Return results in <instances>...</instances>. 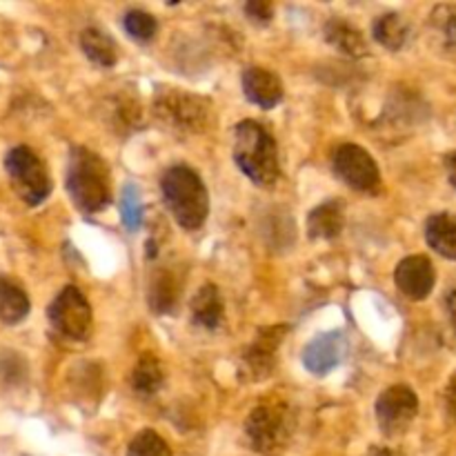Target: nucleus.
<instances>
[{
	"label": "nucleus",
	"mask_w": 456,
	"mask_h": 456,
	"mask_svg": "<svg viewBox=\"0 0 456 456\" xmlns=\"http://www.w3.org/2000/svg\"><path fill=\"white\" fill-rule=\"evenodd\" d=\"M67 191L83 214H96L111 200L110 167L87 147H74L67 160Z\"/></svg>",
	"instance_id": "1"
},
{
	"label": "nucleus",
	"mask_w": 456,
	"mask_h": 456,
	"mask_svg": "<svg viewBox=\"0 0 456 456\" xmlns=\"http://www.w3.org/2000/svg\"><path fill=\"white\" fill-rule=\"evenodd\" d=\"M234 160L254 185L270 187L279 181V150L272 134L256 120H243L234 132Z\"/></svg>",
	"instance_id": "2"
},
{
	"label": "nucleus",
	"mask_w": 456,
	"mask_h": 456,
	"mask_svg": "<svg viewBox=\"0 0 456 456\" xmlns=\"http://www.w3.org/2000/svg\"><path fill=\"white\" fill-rule=\"evenodd\" d=\"M163 199L169 214L183 230H199L209 214V196L203 178L185 165H174L163 174Z\"/></svg>",
	"instance_id": "3"
},
{
	"label": "nucleus",
	"mask_w": 456,
	"mask_h": 456,
	"mask_svg": "<svg viewBox=\"0 0 456 456\" xmlns=\"http://www.w3.org/2000/svg\"><path fill=\"white\" fill-rule=\"evenodd\" d=\"M292 412L281 401H265L256 405L245 419V439L249 448L261 456H279L289 445L294 430Z\"/></svg>",
	"instance_id": "4"
},
{
	"label": "nucleus",
	"mask_w": 456,
	"mask_h": 456,
	"mask_svg": "<svg viewBox=\"0 0 456 456\" xmlns=\"http://www.w3.org/2000/svg\"><path fill=\"white\" fill-rule=\"evenodd\" d=\"M154 114L176 134H200L212 125V102L196 94L163 89L154 101Z\"/></svg>",
	"instance_id": "5"
},
{
	"label": "nucleus",
	"mask_w": 456,
	"mask_h": 456,
	"mask_svg": "<svg viewBox=\"0 0 456 456\" xmlns=\"http://www.w3.org/2000/svg\"><path fill=\"white\" fill-rule=\"evenodd\" d=\"M4 169H7L16 194L31 208L43 203L52 191V178H49L47 167L29 147L20 145L9 150L4 156Z\"/></svg>",
	"instance_id": "6"
},
{
	"label": "nucleus",
	"mask_w": 456,
	"mask_h": 456,
	"mask_svg": "<svg viewBox=\"0 0 456 456\" xmlns=\"http://www.w3.org/2000/svg\"><path fill=\"white\" fill-rule=\"evenodd\" d=\"M52 328L69 341H87L92 334V307L78 288L67 285L47 310Z\"/></svg>",
	"instance_id": "7"
},
{
	"label": "nucleus",
	"mask_w": 456,
	"mask_h": 456,
	"mask_svg": "<svg viewBox=\"0 0 456 456\" xmlns=\"http://www.w3.org/2000/svg\"><path fill=\"white\" fill-rule=\"evenodd\" d=\"M332 167L334 174L356 191H370L372 194L381 185V172H379L374 159L370 156V151L354 145V142H346V145L337 147L332 156Z\"/></svg>",
	"instance_id": "8"
},
{
	"label": "nucleus",
	"mask_w": 456,
	"mask_h": 456,
	"mask_svg": "<svg viewBox=\"0 0 456 456\" xmlns=\"http://www.w3.org/2000/svg\"><path fill=\"white\" fill-rule=\"evenodd\" d=\"M419 414V399L412 387L392 386L379 396L377 421L386 436H401L408 432Z\"/></svg>",
	"instance_id": "9"
},
{
	"label": "nucleus",
	"mask_w": 456,
	"mask_h": 456,
	"mask_svg": "<svg viewBox=\"0 0 456 456\" xmlns=\"http://www.w3.org/2000/svg\"><path fill=\"white\" fill-rule=\"evenodd\" d=\"M285 334H288V325H274V328H265L256 334L248 350L240 356V374L248 381H263L272 374L276 368V354L279 347L283 346Z\"/></svg>",
	"instance_id": "10"
},
{
	"label": "nucleus",
	"mask_w": 456,
	"mask_h": 456,
	"mask_svg": "<svg viewBox=\"0 0 456 456\" xmlns=\"http://www.w3.org/2000/svg\"><path fill=\"white\" fill-rule=\"evenodd\" d=\"M436 272L435 265L428 256H408L396 265L395 272V283L401 292L405 294L412 301H423V298L430 297V292L435 289Z\"/></svg>",
	"instance_id": "11"
},
{
	"label": "nucleus",
	"mask_w": 456,
	"mask_h": 456,
	"mask_svg": "<svg viewBox=\"0 0 456 456\" xmlns=\"http://www.w3.org/2000/svg\"><path fill=\"white\" fill-rule=\"evenodd\" d=\"M347 341L343 337V332H325L319 334L316 338H312L310 343L303 350V365L310 370L314 377H325V374L332 372L334 368H338L346 356Z\"/></svg>",
	"instance_id": "12"
},
{
	"label": "nucleus",
	"mask_w": 456,
	"mask_h": 456,
	"mask_svg": "<svg viewBox=\"0 0 456 456\" xmlns=\"http://www.w3.org/2000/svg\"><path fill=\"white\" fill-rule=\"evenodd\" d=\"M243 94L248 96L249 102L263 107V110H272L283 98V83L276 74L263 67H248L243 71Z\"/></svg>",
	"instance_id": "13"
},
{
	"label": "nucleus",
	"mask_w": 456,
	"mask_h": 456,
	"mask_svg": "<svg viewBox=\"0 0 456 456\" xmlns=\"http://www.w3.org/2000/svg\"><path fill=\"white\" fill-rule=\"evenodd\" d=\"M181 297V279L169 267H160L151 274L150 288H147V301L151 312L156 314H169L176 307Z\"/></svg>",
	"instance_id": "14"
},
{
	"label": "nucleus",
	"mask_w": 456,
	"mask_h": 456,
	"mask_svg": "<svg viewBox=\"0 0 456 456\" xmlns=\"http://www.w3.org/2000/svg\"><path fill=\"white\" fill-rule=\"evenodd\" d=\"M346 225V214H343V205L338 200H328L314 208L307 216V232L310 239L330 240L337 239Z\"/></svg>",
	"instance_id": "15"
},
{
	"label": "nucleus",
	"mask_w": 456,
	"mask_h": 456,
	"mask_svg": "<svg viewBox=\"0 0 456 456\" xmlns=\"http://www.w3.org/2000/svg\"><path fill=\"white\" fill-rule=\"evenodd\" d=\"M426 240L436 254L456 261V214H432L426 223Z\"/></svg>",
	"instance_id": "16"
},
{
	"label": "nucleus",
	"mask_w": 456,
	"mask_h": 456,
	"mask_svg": "<svg viewBox=\"0 0 456 456\" xmlns=\"http://www.w3.org/2000/svg\"><path fill=\"white\" fill-rule=\"evenodd\" d=\"M325 40L332 47H337L338 52L352 58H363L370 52L365 36L343 18H332V20L325 22Z\"/></svg>",
	"instance_id": "17"
},
{
	"label": "nucleus",
	"mask_w": 456,
	"mask_h": 456,
	"mask_svg": "<svg viewBox=\"0 0 456 456\" xmlns=\"http://www.w3.org/2000/svg\"><path fill=\"white\" fill-rule=\"evenodd\" d=\"M191 321L203 330H216L223 321V301L214 283H205L191 298Z\"/></svg>",
	"instance_id": "18"
},
{
	"label": "nucleus",
	"mask_w": 456,
	"mask_h": 456,
	"mask_svg": "<svg viewBox=\"0 0 456 456\" xmlns=\"http://www.w3.org/2000/svg\"><path fill=\"white\" fill-rule=\"evenodd\" d=\"M372 36L379 45L390 52H399L410 40V25L401 13H383L374 20Z\"/></svg>",
	"instance_id": "19"
},
{
	"label": "nucleus",
	"mask_w": 456,
	"mask_h": 456,
	"mask_svg": "<svg viewBox=\"0 0 456 456\" xmlns=\"http://www.w3.org/2000/svg\"><path fill=\"white\" fill-rule=\"evenodd\" d=\"M165 383V374H163V365L160 361L156 359L154 354H142L141 359L136 361L132 372V387L136 395L141 396H154L159 395L160 387Z\"/></svg>",
	"instance_id": "20"
},
{
	"label": "nucleus",
	"mask_w": 456,
	"mask_h": 456,
	"mask_svg": "<svg viewBox=\"0 0 456 456\" xmlns=\"http://www.w3.org/2000/svg\"><path fill=\"white\" fill-rule=\"evenodd\" d=\"M29 314V297L20 285L9 279H0V321L4 325L20 323Z\"/></svg>",
	"instance_id": "21"
},
{
	"label": "nucleus",
	"mask_w": 456,
	"mask_h": 456,
	"mask_svg": "<svg viewBox=\"0 0 456 456\" xmlns=\"http://www.w3.org/2000/svg\"><path fill=\"white\" fill-rule=\"evenodd\" d=\"M80 47H83L85 56L92 62L101 67H111L118 61V49H116V43L101 29H85L80 34Z\"/></svg>",
	"instance_id": "22"
},
{
	"label": "nucleus",
	"mask_w": 456,
	"mask_h": 456,
	"mask_svg": "<svg viewBox=\"0 0 456 456\" xmlns=\"http://www.w3.org/2000/svg\"><path fill=\"white\" fill-rule=\"evenodd\" d=\"M120 218L129 232H136L142 223L141 190L134 183H127L120 191Z\"/></svg>",
	"instance_id": "23"
},
{
	"label": "nucleus",
	"mask_w": 456,
	"mask_h": 456,
	"mask_svg": "<svg viewBox=\"0 0 456 456\" xmlns=\"http://www.w3.org/2000/svg\"><path fill=\"white\" fill-rule=\"evenodd\" d=\"M123 27L134 40H138V43H150L156 36V29H159L156 18L151 16V13L142 12V9H132V12L125 13Z\"/></svg>",
	"instance_id": "24"
},
{
	"label": "nucleus",
	"mask_w": 456,
	"mask_h": 456,
	"mask_svg": "<svg viewBox=\"0 0 456 456\" xmlns=\"http://www.w3.org/2000/svg\"><path fill=\"white\" fill-rule=\"evenodd\" d=\"M127 456H172V450L167 441L154 430H142L129 444Z\"/></svg>",
	"instance_id": "25"
},
{
	"label": "nucleus",
	"mask_w": 456,
	"mask_h": 456,
	"mask_svg": "<svg viewBox=\"0 0 456 456\" xmlns=\"http://www.w3.org/2000/svg\"><path fill=\"white\" fill-rule=\"evenodd\" d=\"M432 27L441 36L444 45L456 52V7L454 4H439L430 16Z\"/></svg>",
	"instance_id": "26"
},
{
	"label": "nucleus",
	"mask_w": 456,
	"mask_h": 456,
	"mask_svg": "<svg viewBox=\"0 0 456 456\" xmlns=\"http://www.w3.org/2000/svg\"><path fill=\"white\" fill-rule=\"evenodd\" d=\"M245 13L252 22L256 25H267L274 16V9H272L270 3H263V0H252V3L245 4Z\"/></svg>",
	"instance_id": "27"
},
{
	"label": "nucleus",
	"mask_w": 456,
	"mask_h": 456,
	"mask_svg": "<svg viewBox=\"0 0 456 456\" xmlns=\"http://www.w3.org/2000/svg\"><path fill=\"white\" fill-rule=\"evenodd\" d=\"M445 412H448V419L456 423V372L450 379L448 387H445Z\"/></svg>",
	"instance_id": "28"
},
{
	"label": "nucleus",
	"mask_w": 456,
	"mask_h": 456,
	"mask_svg": "<svg viewBox=\"0 0 456 456\" xmlns=\"http://www.w3.org/2000/svg\"><path fill=\"white\" fill-rule=\"evenodd\" d=\"M445 172H448L450 183L456 187V150L445 156Z\"/></svg>",
	"instance_id": "29"
},
{
	"label": "nucleus",
	"mask_w": 456,
	"mask_h": 456,
	"mask_svg": "<svg viewBox=\"0 0 456 456\" xmlns=\"http://www.w3.org/2000/svg\"><path fill=\"white\" fill-rule=\"evenodd\" d=\"M445 307H448V316H450V323H452L454 332H456V289L448 294V298H445Z\"/></svg>",
	"instance_id": "30"
},
{
	"label": "nucleus",
	"mask_w": 456,
	"mask_h": 456,
	"mask_svg": "<svg viewBox=\"0 0 456 456\" xmlns=\"http://www.w3.org/2000/svg\"><path fill=\"white\" fill-rule=\"evenodd\" d=\"M365 456H401L396 450L392 448H383V445H377V448H370V452Z\"/></svg>",
	"instance_id": "31"
}]
</instances>
